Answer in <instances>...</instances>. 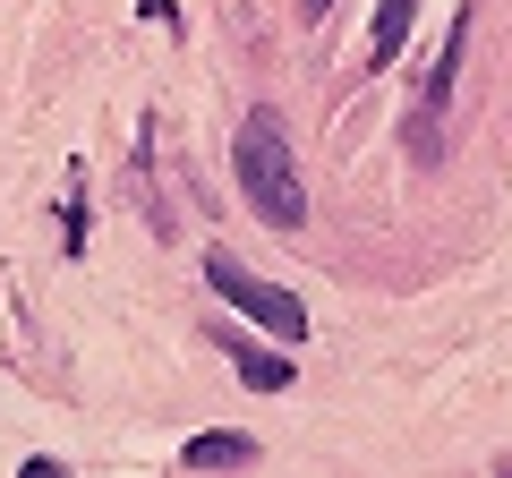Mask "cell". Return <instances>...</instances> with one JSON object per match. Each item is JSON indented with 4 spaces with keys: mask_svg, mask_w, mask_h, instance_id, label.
Listing matches in <instances>:
<instances>
[{
    "mask_svg": "<svg viewBox=\"0 0 512 478\" xmlns=\"http://www.w3.org/2000/svg\"><path fill=\"white\" fill-rule=\"evenodd\" d=\"M410 18H419V0H376V26H367V69H393V52L410 43Z\"/></svg>",
    "mask_w": 512,
    "mask_h": 478,
    "instance_id": "obj_4",
    "label": "cell"
},
{
    "mask_svg": "<svg viewBox=\"0 0 512 478\" xmlns=\"http://www.w3.org/2000/svg\"><path fill=\"white\" fill-rule=\"evenodd\" d=\"M222 350H231V368H239L248 393H282L291 385V359H282V350H256L248 333H222Z\"/></svg>",
    "mask_w": 512,
    "mask_h": 478,
    "instance_id": "obj_3",
    "label": "cell"
},
{
    "mask_svg": "<svg viewBox=\"0 0 512 478\" xmlns=\"http://www.w3.org/2000/svg\"><path fill=\"white\" fill-rule=\"evenodd\" d=\"M188 470H248L256 461V436H239V427H214V436H188Z\"/></svg>",
    "mask_w": 512,
    "mask_h": 478,
    "instance_id": "obj_5",
    "label": "cell"
},
{
    "mask_svg": "<svg viewBox=\"0 0 512 478\" xmlns=\"http://www.w3.org/2000/svg\"><path fill=\"white\" fill-rule=\"evenodd\" d=\"M231 163H239V197L274 222V231H299V222H308V180H299V163H291V129H282V111H248Z\"/></svg>",
    "mask_w": 512,
    "mask_h": 478,
    "instance_id": "obj_1",
    "label": "cell"
},
{
    "mask_svg": "<svg viewBox=\"0 0 512 478\" xmlns=\"http://www.w3.org/2000/svg\"><path fill=\"white\" fill-rule=\"evenodd\" d=\"M205 282H214V299H231L239 316H256V325L274 333V342H308V308H299L291 291H282V282H265V274H248V265L239 257H205Z\"/></svg>",
    "mask_w": 512,
    "mask_h": 478,
    "instance_id": "obj_2",
    "label": "cell"
}]
</instances>
